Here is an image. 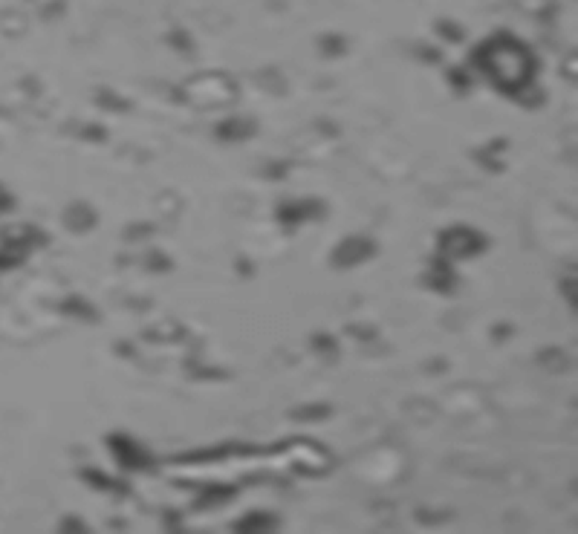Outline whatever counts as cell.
Wrapping results in <instances>:
<instances>
[{
    "label": "cell",
    "mask_w": 578,
    "mask_h": 534,
    "mask_svg": "<svg viewBox=\"0 0 578 534\" xmlns=\"http://www.w3.org/2000/svg\"><path fill=\"white\" fill-rule=\"evenodd\" d=\"M151 234H154V229L148 226V222H142V226H130V229L124 231L127 240H139V237H151Z\"/></svg>",
    "instance_id": "44dd1931"
},
{
    "label": "cell",
    "mask_w": 578,
    "mask_h": 534,
    "mask_svg": "<svg viewBox=\"0 0 578 534\" xmlns=\"http://www.w3.org/2000/svg\"><path fill=\"white\" fill-rule=\"evenodd\" d=\"M235 528H237V531H246V534H252V531H269V528H275V517L266 514V511H252V514L243 517Z\"/></svg>",
    "instance_id": "4fadbf2b"
},
{
    "label": "cell",
    "mask_w": 578,
    "mask_h": 534,
    "mask_svg": "<svg viewBox=\"0 0 578 534\" xmlns=\"http://www.w3.org/2000/svg\"><path fill=\"white\" fill-rule=\"evenodd\" d=\"M58 528H61V531H87V525H84L78 517H67V520H64Z\"/></svg>",
    "instance_id": "7402d4cb"
},
{
    "label": "cell",
    "mask_w": 578,
    "mask_h": 534,
    "mask_svg": "<svg viewBox=\"0 0 578 534\" xmlns=\"http://www.w3.org/2000/svg\"><path fill=\"white\" fill-rule=\"evenodd\" d=\"M107 448L113 451L116 462L127 471H151L154 468V459L148 457V451H142L137 442L124 433H110L107 436Z\"/></svg>",
    "instance_id": "3957f363"
},
{
    "label": "cell",
    "mask_w": 578,
    "mask_h": 534,
    "mask_svg": "<svg viewBox=\"0 0 578 534\" xmlns=\"http://www.w3.org/2000/svg\"><path fill=\"white\" fill-rule=\"evenodd\" d=\"M81 479H84L87 485H93L96 491H107V494H116V497H127V494H130V485H127V482L113 479V476H107V474H102V471H93V468L81 471Z\"/></svg>",
    "instance_id": "ba28073f"
},
{
    "label": "cell",
    "mask_w": 578,
    "mask_h": 534,
    "mask_svg": "<svg viewBox=\"0 0 578 534\" xmlns=\"http://www.w3.org/2000/svg\"><path fill=\"white\" fill-rule=\"evenodd\" d=\"M4 240H15V246H43L47 243V234L43 231H38V229H32V226H15V229H6L4 231Z\"/></svg>",
    "instance_id": "8fae6325"
},
{
    "label": "cell",
    "mask_w": 578,
    "mask_h": 534,
    "mask_svg": "<svg viewBox=\"0 0 578 534\" xmlns=\"http://www.w3.org/2000/svg\"><path fill=\"white\" fill-rule=\"evenodd\" d=\"M350 332H355V338H365V341H370L373 338V329H368V327H347Z\"/></svg>",
    "instance_id": "d4e9b609"
},
{
    "label": "cell",
    "mask_w": 578,
    "mask_h": 534,
    "mask_svg": "<svg viewBox=\"0 0 578 534\" xmlns=\"http://www.w3.org/2000/svg\"><path fill=\"white\" fill-rule=\"evenodd\" d=\"M119 352H127V355H130V352H133V347H130V344H119Z\"/></svg>",
    "instance_id": "83f0119b"
},
{
    "label": "cell",
    "mask_w": 578,
    "mask_h": 534,
    "mask_svg": "<svg viewBox=\"0 0 578 534\" xmlns=\"http://www.w3.org/2000/svg\"><path fill=\"white\" fill-rule=\"evenodd\" d=\"M183 327L180 324H173V321H165L162 327H154V329H148L145 332V338L148 341H180L183 338Z\"/></svg>",
    "instance_id": "9a60e30c"
},
{
    "label": "cell",
    "mask_w": 578,
    "mask_h": 534,
    "mask_svg": "<svg viewBox=\"0 0 578 534\" xmlns=\"http://www.w3.org/2000/svg\"><path fill=\"white\" fill-rule=\"evenodd\" d=\"M12 208V197L6 191H0V211H9Z\"/></svg>",
    "instance_id": "4316f807"
},
{
    "label": "cell",
    "mask_w": 578,
    "mask_h": 534,
    "mask_svg": "<svg viewBox=\"0 0 578 534\" xmlns=\"http://www.w3.org/2000/svg\"><path fill=\"white\" fill-rule=\"evenodd\" d=\"M58 309L64 315H73V318H84V321H99V315H96V309L87 303L81 295H70V298H64L61 303H58Z\"/></svg>",
    "instance_id": "7c38bea8"
},
{
    "label": "cell",
    "mask_w": 578,
    "mask_h": 534,
    "mask_svg": "<svg viewBox=\"0 0 578 534\" xmlns=\"http://www.w3.org/2000/svg\"><path fill=\"white\" fill-rule=\"evenodd\" d=\"M541 364L550 367V370H555V373H564V370H567V359H564L561 349H547V352H541Z\"/></svg>",
    "instance_id": "e0dca14e"
},
{
    "label": "cell",
    "mask_w": 578,
    "mask_h": 534,
    "mask_svg": "<svg viewBox=\"0 0 578 534\" xmlns=\"http://www.w3.org/2000/svg\"><path fill=\"white\" fill-rule=\"evenodd\" d=\"M313 349L319 352V355H324V359H336L338 355V344H336V338L333 335H327V332H319V335H313Z\"/></svg>",
    "instance_id": "2e32d148"
},
{
    "label": "cell",
    "mask_w": 578,
    "mask_h": 534,
    "mask_svg": "<svg viewBox=\"0 0 578 534\" xmlns=\"http://www.w3.org/2000/svg\"><path fill=\"white\" fill-rule=\"evenodd\" d=\"M214 133L220 142H243L255 133V124L246 119H229V121H220Z\"/></svg>",
    "instance_id": "9c48e42d"
},
{
    "label": "cell",
    "mask_w": 578,
    "mask_h": 534,
    "mask_svg": "<svg viewBox=\"0 0 578 534\" xmlns=\"http://www.w3.org/2000/svg\"><path fill=\"white\" fill-rule=\"evenodd\" d=\"M486 251V237L469 226H451L439 234V257L446 260H466Z\"/></svg>",
    "instance_id": "7a4b0ae2"
},
{
    "label": "cell",
    "mask_w": 578,
    "mask_h": 534,
    "mask_svg": "<svg viewBox=\"0 0 578 534\" xmlns=\"http://www.w3.org/2000/svg\"><path fill=\"white\" fill-rule=\"evenodd\" d=\"M373 254H376L373 240H368V237H347L333 251V263L338 266V269H350V266H359V263L370 260Z\"/></svg>",
    "instance_id": "5b68a950"
},
{
    "label": "cell",
    "mask_w": 578,
    "mask_h": 534,
    "mask_svg": "<svg viewBox=\"0 0 578 534\" xmlns=\"http://www.w3.org/2000/svg\"><path fill=\"white\" fill-rule=\"evenodd\" d=\"M171 266H173V263H171L162 251H151V254H148V269H154V272H168Z\"/></svg>",
    "instance_id": "ac0fdd59"
},
{
    "label": "cell",
    "mask_w": 578,
    "mask_h": 534,
    "mask_svg": "<svg viewBox=\"0 0 578 534\" xmlns=\"http://www.w3.org/2000/svg\"><path fill=\"white\" fill-rule=\"evenodd\" d=\"M278 219L284 226H298V222H309V219H321L327 214V205L316 197H306V200H289L278 205Z\"/></svg>",
    "instance_id": "277c9868"
},
{
    "label": "cell",
    "mask_w": 578,
    "mask_h": 534,
    "mask_svg": "<svg viewBox=\"0 0 578 534\" xmlns=\"http://www.w3.org/2000/svg\"><path fill=\"white\" fill-rule=\"evenodd\" d=\"M477 64L483 72H488L495 78V84L506 96L520 93L523 87L532 81V72H535V61L532 55L518 47L512 40H495V43H486V47L477 53Z\"/></svg>",
    "instance_id": "6da1fadb"
},
{
    "label": "cell",
    "mask_w": 578,
    "mask_h": 534,
    "mask_svg": "<svg viewBox=\"0 0 578 534\" xmlns=\"http://www.w3.org/2000/svg\"><path fill=\"white\" fill-rule=\"evenodd\" d=\"M188 373H191V376H197V378H223V376H226L223 370H217V367H203V364H197V367H194L191 361H188Z\"/></svg>",
    "instance_id": "d6986e66"
},
{
    "label": "cell",
    "mask_w": 578,
    "mask_h": 534,
    "mask_svg": "<svg viewBox=\"0 0 578 534\" xmlns=\"http://www.w3.org/2000/svg\"><path fill=\"white\" fill-rule=\"evenodd\" d=\"M64 226L73 231V234H84L96 226V211L87 205V202H73L67 211H64Z\"/></svg>",
    "instance_id": "52a82bcc"
},
{
    "label": "cell",
    "mask_w": 578,
    "mask_h": 534,
    "mask_svg": "<svg viewBox=\"0 0 578 534\" xmlns=\"http://www.w3.org/2000/svg\"><path fill=\"white\" fill-rule=\"evenodd\" d=\"M428 286L437 292H454V272L446 257H437L434 266L428 269Z\"/></svg>",
    "instance_id": "30bf717a"
},
{
    "label": "cell",
    "mask_w": 578,
    "mask_h": 534,
    "mask_svg": "<svg viewBox=\"0 0 578 534\" xmlns=\"http://www.w3.org/2000/svg\"><path fill=\"white\" fill-rule=\"evenodd\" d=\"M18 263H21V257H15V254H0V269H12Z\"/></svg>",
    "instance_id": "cb8c5ba5"
},
{
    "label": "cell",
    "mask_w": 578,
    "mask_h": 534,
    "mask_svg": "<svg viewBox=\"0 0 578 534\" xmlns=\"http://www.w3.org/2000/svg\"><path fill=\"white\" fill-rule=\"evenodd\" d=\"M572 289H575V280H572V278H569V280H564V295L569 292V306L575 309V295H572Z\"/></svg>",
    "instance_id": "484cf974"
},
{
    "label": "cell",
    "mask_w": 578,
    "mask_h": 534,
    "mask_svg": "<svg viewBox=\"0 0 578 534\" xmlns=\"http://www.w3.org/2000/svg\"><path fill=\"white\" fill-rule=\"evenodd\" d=\"M284 170H289V162H281V165H272V168H266V173L272 176V180H281Z\"/></svg>",
    "instance_id": "603a6c76"
},
{
    "label": "cell",
    "mask_w": 578,
    "mask_h": 534,
    "mask_svg": "<svg viewBox=\"0 0 578 534\" xmlns=\"http://www.w3.org/2000/svg\"><path fill=\"white\" fill-rule=\"evenodd\" d=\"M81 139H90V142H105V139H107V133H105L99 124H87V127L81 130Z\"/></svg>",
    "instance_id": "ffe728a7"
},
{
    "label": "cell",
    "mask_w": 578,
    "mask_h": 534,
    "mask_svg": "<svg viewBox=\"0 0 578 534\" xmlns=\"http://www.w3.org/2000/svg\"><path fill=\"white\" fill-rule=\"evenodd\" d=\"M333 410H330V405H304V408H295L289 416L295 419V422H321V419H327Z\"/></svg>",
    "instance_id": "5bb4252c"
},
{
    "label": "cell",
    "mask_w": 578,
    "mask_h": 534,
    "mask_svg": "<svg viewBox=\"0 0 578 534\" xmlns=\"http://www.w3.org/2000/svg\"><path fill=\"white\" fill-rule=\"evenodd\" d=\"M235 494H237V485H200L197 488V500H194V511H203V508H211V506H220V503H229Z\"/></svg>",
    "instance_id": "8992f818"
}]
</instances>
